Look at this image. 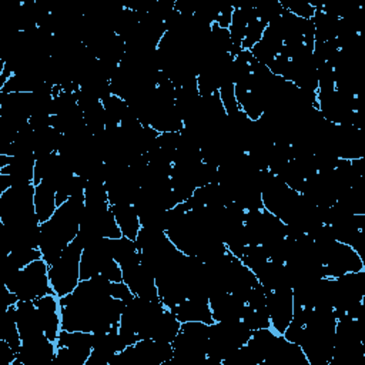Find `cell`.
<instances>
[{
	"label": "cell",
	"instance_id": "6da1fadb",
	"mask_svg": "<svg viewBox=\"0 0 365 365\" xmlns=\"http://www.w3.org/2000/svg\"><path fill=\"white\" fill-rule=\"evenodd\" d=\"M106 277L94 275L74 288L73 292L60 297L61 328L64 331L106 332L118 324L125 308L124 301L111 297Z\"/></svg>",
	"mask_w": 365,
	"mask_h": 365
},
{
	"label": "cell",
	"instance_id": "7a4b0ae2",
	"mask_svg": "<svg viewBox=\"0 0 365 365\" xmlns=\"http://www.w3.org/2000/svg\"><path fill=\"white\" fill-rule=\"evenodd\" d=\"M83 210L84 194L71 195L57 207L50 220L40 225V251L48 265H53L77 237Z\"/></svg>",
	"mask_w": 365,
	"mask_h": 365
},
{
	"label": "cell",
	"instance_id": "3957f363",
	"mask_svg": "<svg viewBox=\"0 0 365 365\" xmlns=\"http://www.w3.org/2000/svg\"><path fill=\"white\" fill-rule=\"evenodd\" d=\"M252 331L242 319L212 322L208 329L207 356L215 362H222L232 351L247 344Z\"/></svg>",
	"mask_w": 365,
	"mask_h": 365
},
{
	"label": "cell",
	"instance_id": "277c9868",
	"mask_svg": "<svg viewBox=\"0 0 365 365\" xmlns=\"http://www.w3.org/2000/svg\"><path fill=\"white\" fill-rule=\"evenodd\" d=\"M47 262L36 259L21 269L4 278L6 287L14 292L19 301H34L50 294Z\"/></svg>",
	"mask_w": 365,
	"mask_h": 365
},
{
	"label": "cell",
	"instance_id": "5b68a950",
	"mask_svg": "<svg viewBox=\"0 0 365 365\" xmlns=\"http://www.w3.org/2000/svg\"><path fill=\"white\" fill-rule=\"evenodd\" d=\"M36 188L33 184L13 185L0 197V217L3 225L36 222L38 217L34 205Z\"/></svg>",
	"mask_w": 365,
	"mask_h": 365
},
{
	"label": "cell",
	"instance_id": "8992f818",
	"mask_svg": "<svg viewBox=\"0 0 365 365\" xmlns=\"http://www.w3.org/2000/svg\"><path fill=\"white\" fill-rule=\"evenodd\" d=\"M83 244L74 238L61 252L58 259L48 269L50 285L58 297H64L74 291L80 279V258Z\"/></svg>",
	"mask_w": 365,
	"mask_h": 365
},
{
	"label": "cell",
	"instance_id": "52a82bcc",
	"mask_svg": "<svg viewBox=\"0 0 365 365\" xmlns=\"http://www.w3.org/2000/svg\"><path fill=\"white\" fill-rule=\"evenodd\" d=\"M265 299L269 319L274 328L282 335L289 325L294 314L292 288H282L274 291L265 289Z\"/></svg>",
	"mask_w": 365,
	"mask_h": 365
},
{
	"label": "cell",
	"instance_id": "ba28073f",
	"mask_svg": "<svg viewBox=\"0 0 365 365\" xmlns=\"http://www.w3.org/2000/svg\"><path fill=\"white\" fill-rule=\"evenodd\" d=\"M121 272L123 281L128 285L133 294L151 301H161L158 297L155 278L141 265V261L123 267Z\"/></svg>",
	"mask_w": 365,
	"mask_h": 365
},
{
	"label": "cell",
	"instance_id": "9c48e42d",
	"mask_svg": "<svg viewBox=\"0 0 365 365\" xmlns=\"http://www.w3.org/2000/svg\"><path fill=\"white\" fill-rule=\"evenodd\" d=\"M54 359L51 341L44 335L36 339L21 342L16 354L14 365H50Z\"/></svg>",
	"mask_w": 365,
	"mask_h": 365
},
{
	"label": "cell",
	"instance_id": "30bf717a",
	"mask_svg": "<svg viewBox=\"0 0 365 365\" xmlns=\"http://www.w3.org/2000/svg\"><path fill=\"white\" fill-rule=\"evenodd\" d=\"M16 322L23 342L44 336L41 318L34 301H19L16 307Z\"/></svg>",
	"mask_w": 365,
	"mask_h": 365
},
{
	"label": "cell",
	"instance_id": "8fae6325",
	"mask_svg": "<svg viewBox=\"0 0 365 365\" xmlns=\"http://www.w3.org/2000/svg\"><path fill=\"white\" fill-rule=\"evenodd\" d=\"M208 304L211 308L212 319L215 322L241 319L247 305V302H244L242 299H240L238 297L230 292H222V294L210 297Z\"/></svg>",
	"mask_w": 365,
	"mask_h": 365
},
{
	"label": "cell",
	"instance_id": "7c38bea8",
	"mask_svg": "<svg viewBox=\"0 0 365 365\" xmlns=\"http://www.w3.org/2000/svg\"><path fill=\"white\" fill-rule=\"evenodd\" d=\"M170 311L175 315L180 322H190V321H200L211 325L214 322L210 304L205 301L198 299H184L180 304L170 308Z\"/></svg>",
	"mask_w": 365,
	"mask_h": 365
},
{
	"label": "cell",
	"instance_id": "4fadbf2b",
	"mask_svg": "<svg viewBox=\"0 0 365 365\" xmlns=\"http://www.w3.org/2000/svg\"><path fill=\"white\" fill-rule=\"evenodd\" d=\"M135 351L147 365H161L173 358V345L155 339H140L134 344Z\"/></svg>",
	"mask_w": 365,
	"mask_h": 365
},
{
	"label": "cell",
	"instance_id": "5bb4252c",
	"mask_svg": "<svg viewBox=\"0 0 365 365\" xmlns=\"http://www.w3.org/2000/svg\"><path fill=\"white\" fill-rule=\"evenodd\" d=\"M40 318H41V324H43V329H44V335L53 342L57 339V334H58V327H60V319L57 315V302L53 298V295L47 294L38 299L34 301Z\"/></svg>",
	"mask_w": 365,
	"mask_h": 365
},
{
	"label": "cell",
	"instance_id": "9a60e30c",
	"mask_svg": "<svg viewBox=\"0 0 365 365\" xmlns=\"http://www.w3.org/2000/svg\"><path fill=\"white\" fill-rule=\"evenodd\" d=\"M110 210L113 211L115 221L123 232L124 237L130 240H135L140 231V218L133 204H114L110 205Z\"/></svg>",
	"mask_w": 365,
	"mask_h": 365
},
{
	"label": "cell",
	"instance_id": "2e32d148",
	"mask_svg": "<svg viewBox=\"0 0 365 365\" xmlns=\"http://www.w3.org/2000/svg\"><path fill=\"white\" fill-rule=\"evenodd\" d=\"M34 205H36V214L38 217L40 224L46 222L51 218L56 207V190L46 181H41L36 185L34 192Z\"/></svg>",
	"mask_w": 365,
	"mask_h": 365
},
{
	"label": "cell",
	"instance_id": "e0dca14e",
	"mask_svg": "<svg viewBox=\"0 0 365 365\" xmlns=\"http://www.w3.org/2000/svg\"><path fill=\"white\" fill-rule=\"evenodd\" d=\"M180 327H181L180 321L175 318V315L170 309L168 311L164 309V312L160 315V318L155 322V327L153 329L150 339L171 344L177 336V334L180 332Z\"/></svg>",
	"mask_w": 365,
	"mask_h": 365
},
{
	"label": "cell",
	"instance_id": "ac0fdd59",
	"mask_svg": "<svg viewBox=\"0 0 365 365\" xmlns=\"http://www.w3.org/2000/svg\"><path fill=\"white\" fill-rule=\"evenodd\" d=\"M244 324L251 329H261V328H268L269 325V314H268V308L267 307H259V308H254L250 305H245L242 318Z\"/></svg>",
	"mask_w": 365,
	"mask_h": 365
},
{
	"label": "cell",
	"instance_id": "d6986e66",
	"mask_svg": "<svg viewBox=\"0 0 365 365\" xmlns=\"http://www.w3.org/2000/svg\"><path fill=\"white\" fill-rule=\"evenodd\" d=\"M268 24L264 23L262 20H259L258 17L255 20H252L248 26H247V30H245V36H244V40L241 43V48L244 50H248V48H252L262 37V33L265 30Z\"/></svg>",
	"mask_w": 365,
	"mask_h": 365
},
{
	"label": "cell",
	"instance_id": "ffe728a7",
	"mask_svg": "<svg viewBox=\"0 0 365 365\" xmlns=\"http://www.w3.org/2000/svg\"><path fill=\"white\" fill-rule=\"evenodd\" d=\"M284 10L285 9L282 7L281 1H265V3H261L255 7L257 17L259 20H262L264 23H267V24H269L278 16H281L284 13Z\"/></svg>",
	"mask_w": 365,
	"mask_h": 365
},
{
	"label": "cell",
	"instance_id": "44dd1931",
	"mask_svg": "<svg viewBox=\"0 0 365 365\" xmlns=\"http://www.w3.org/2000/svg\"><path fill=\"white\" fill-rule=\"evenodd\" d=\"M282 7L292 13L297 17H302V19H312L314 13H315V7L311 3L307 1H291V3H281Z\"/></svg>",
	"mask_w": 365,
	"mask_h": 365
},
{
	"label": "cell",
	"instance_id": "7402d4cb",
	"mask_svg": "<svg viewBox=\"0 0 365 365\" xmlns=\"http://www.w3.org/2000/svg\"><path fill=\"white\" fill-rule=\"evenodd\" d=\"M110 294H111V297H114L117 299H121L124 302H130L134 298L128 285L125 282H121V281L110 284Z\"/></svg>",
	"mask_w": 365,
	"mask_h": 365
},
{
	"label": "cell",
	"instance_id": "603a6c76",
	"mask_svg": "<svg viewBox=\"0 0 365 365\" xmlns=\"http://www.w3.org/2000/svg\"><path fill=\"white\" fill-rule=\"evenodd\" d=\"M232 11H234V7H224V9H220V13H218V17H217V24L221 27V29H227L230 27L231 24V20H232Z\"/></svg>",
	"mask_w": 365,
	"mask_h": 365
}]
</instances>
